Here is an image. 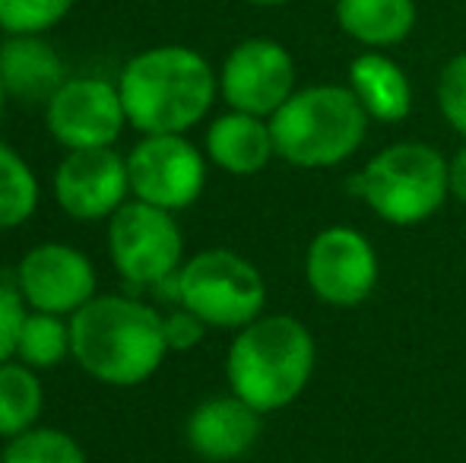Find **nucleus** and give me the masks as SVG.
Masks as SVG:
<instances>
[{
	"label": "nucleus",
	"mask_w": 466,
	"mask_h": 463,
	"mask_svg": "<svg viewBox=\"0 0 466 463\" xmlns=\"http://www.w3.org/2000/svg\"><path fill=\"white\" fill-rule=\"evenodd\" d=\"M117 93L137 134H187L213 112L219 70L187 45H153L121 67Z\"/></svg>",
	"instance_id": "nucleus-1"
},
{
	"label": "nucleus",
	"mask_w": 466,
	"mask_h": 463,
	"mask_svg": "<svg viewBox=\"0 0 466 463\" xmlns=\"http://www.w3.org/2000/svg\"><path fill=\"white\" fill-rule=\"evenodd\" d=\"M166 356L162 311L134 296H96L70 317V358L98 384H147Z\"/></svg>",
	"instance_id": "nucleus-2"
},
{
	"label": "nucleus",
	"mask_w": 466,
	"mask_h": 463,
	"mask_svg": "<svg viewBox=\"0 0 466 463\" xmlns=\"http://www.w3.org/2000/svg\"><path fill=\"white\" fill-rule=\"evenodd\" d=\"M318 365V343L295 315H260L235 330L226 352V384L232 394L270 416L292 407L308 390Z\"/></svg>",
	"instance_id": "nucleus-3"
},
{
	"label": "nucleus",
	"mask_w": 466,
	"mask_h": 463,
	"mask_svg": "<svg viewBox=\"0 0 466 463\" xmlns=\"http://www.w3.org/2000/svg\"><path fill=\"white\" fill-rule=\"evenodd\" d=\"M371 117L350 86L314 83L299 86L270 117L277 159L305 172H324L350 162L369 136Z\"/></svg>",
	"instance_id": "nucleus-4"
},
{
	"label": "nucleus",
	"mask_w": 466,
	"mask_h": 463,
	"mask_svg": "<svg viewBox=\"0 0 466 463\" xmlns=\"http://www.w3.org/2000/svg\"><path fill=\"white\" fill-rule=\"evenodd\" d=\"M356 194L380 223L397 229L422 226L451 197L448 156L422 140L390 143L356 175Z\"/></svg>",
	"instance_id": "nucleus-5"
},
{
	"label": "nucleus",
	"mask_w": 466,
	"mask_h": 463,
	"mask_svg": "<svg viewBox=\"0 0 466 463\" xmlns=\"http://www.w3.org/2000/svg\"><path fill=\"white\" fill-rule=\"evenodd\" d=\"M178 305L207 327L241 330L267 308V279L254 260L228 247H207L181 264Z\"/></svg>",
	"instance_id": "nucleus-6"
},
{
	"label": "nucleus",
	"mask_w": 466,
	"mask_h": 463,
	"mask_svg": "<svg viewBox=\"0 0 466 463\" xmlns=\"http://www.w3.org/2000/svg\"><path fill=\"white\" fill-rule=\"evenodd\" d=\"M108 260L130 286L153 289L185 264V235L175 213L130 197L108 219Z\"/></svg>",
	"instance_id": "nucleus-7"
},
{
	"label": "nucleus",
	"mask_w": 466,
	"mask_h": 463,
	"mask_svg": "<svg viewBox=\"0 0 466 463\" xmlns=\"http://www.w3.org/2000/svg\"><path fill=\"white\" fill-rule=\"evenodd\" d=\"M207 153L187 134H143L127 153L130 197L181 213L207 187Z\"/></svg>",
	"instance_id": "nucleus-8"
},
{
	"label": "nucleus",
	"mask_w": 466,
	"mask_h": 463,
	"mask_svg": "<svg viewBox=\"0 0 466 463\" xmlns=\"http://www.w3.org/2000/svg\"><path fill=\"white\" fill-rule=\"evenodd\" d=\"M380 260L371 238L352 226H327L305 251V283L330 308H356L378 289Z\"/></svg>",
	"instance_id": "nucleus-9"
},
{
	"label": "nucleus",
	"mask_w": 466,
	"mask_h": 463,
	"mask_svg": "<svg viewBox=\"0 0 466 463\" xmlns=\"http://www.w3.org/2000/svg\"><path fill=\"white\" fill-rule=\"evenodd\" d=\"M295 89H299L295 57L277 38H241L222 57L219 96L235 112L273 117Z\"/></svg>",
	"instance_id": "nucleus-10"
},
{
	"label": "nucleus",
	"mask_w": 466,
	"mask_h": 463,
	"mask_svg": "<svg viewBox=\"0 0 466 463\" xmlns=\"http://www.w3.org/2000/svg\"><path fill=\"white\" fill-rule=\"evenodd\" d=\"M45 127L57 146L108 149L121 140L127 124L117 83L102 76H67L45 102Z\"/></svg>",
	"instance_id": "nucleus-11"
},
{
	"label": "nucleus",
	"mask_w": 466,
	"mask_h": 463,
	"mask_svg": "<svg viewBox=\"0 0 466 463\" xmlns=\"http://www.w3.org/2000/svg\"><path fill=\"white\" fill-rule=\"evenodd\" d=\"M96 267L80 247L64 241H42L29 247L16 267V289L29 311L74 317L96 292Z\"/></svg>",
	"instance_id": "nucleus-12"
},
{
	"label": "nucleus",
	"mask_w": 466,
	"mask_h": 463,
	"mask_svg": "<svg viewBox=\"0 0 466 463\" xmlns=\"http://www.w3.org/2000/svg\"><path fill=\"white\" fill-rule=\"evenodd\" d=\"M55 200L70 219L108 223L130 200L127 156L108 149H70L55 168Z\"/></svg>",
	"instance_id": "nucleus-13"
},
{
	"label": "nucleus",
	"mask_w": 466,
	"mask_h": 463,
	"mask_svg": "<svg viewBox=\"0 0 466 463\" xmlns=\"http://www.w3.org/2000/svg\"><path fill=\"white\" fill-rule=\"evenodd\" d=\"M264 432V413L245 403L238 394L207 397L190 409L185 441L200 460L232 463L254 451Z\"/></svg>",
	"instance_id": "nucleus-14"
},
{
	"label": "nucleus",
	"mask_w": 466,
	"mask_h": 463,
	"mask_svg": "<svg viewBox=\"0 0 466 463\" xmlns=\"http://www.w3.org/2000/svg\"><path fill=\"white\" fill-rule=\"evenodd\" d=\"M203 153H207L209 166L235 175V178L260 175L277 159L270 117L235 112V108L216 115L207 127V136H203Z\"/></svg>",
	"instance_id": "nucleus-15"
},
{
	"label": "nucleus",
	"mask_w": 466,
	"mask_h": 463,
	"mask_svg": "<svg viewBox=\"0 0 466 463\" xmlns=\"http://www.w3.org/2000/svg\"><path fill=\"white\" fill-rule=\"evenodd\" d=\"M346 86L374 124H403L412 115V80L387 51H362L352 57Z\"/></svg>",
	"instance_id": "nucleus-16"
},
{
	"label": "nucleus",
	"mask_w": 466,
	"mask_h": 463,
	"mask_svg": "<svg viewBox=\"0 0 466 463\" xmlns=\"http://www.w3.org/2000/svg\"><path fill=\"white\" fill-rule=\"evenodd\" d=\"M0 76L10 99L45 106L67 80V67L45 35H6L0 45Z\"/></svg>",
	"instance_id": "nucleus-17"
},
{
	"label": "nucleus",
	"mask_w": 466,
	"mask_h": 463,
	"mask_svg": "<svg viewBox=\"0 0 466 463\" xmlns=\"http://www.w3.org/2000/svg\"><path fill=\"white\" fill-rule=\"evenodd\" d=\"M333 16L346 38L365 51L403 45L419 23L416 0H333Z\"/></svg>",
	"instance_id": "nucleus-18"
},
{
	"label": "nucleus",
	"mask_w": 466,
	"mask_h": 463,
	"mask_svg": "<svg viewBox=\"0 0 466 463\" xmlns=\"http://www.w3.org/2000/svg\"><path fill=\"white\" fill-rule=\"evenodd\" d=\"M45 409V388L35 368L19 358L0 365V438L10 441L16 435L38 426Z\"/></svg>",
	"instance_id": "nucleus-19"
},
{
	"label": "nucleus",
	"mask_w": 466,
	"mask_h": 463,
	"mask_svg": "<svg viewBox=\"0 0 466 463\" xmlns=\"http://www.w3.org/2000/svg\"><path fill=\"white\" fill-rule=\"evenodd\" d=\"M16 358L35 371H51L70 358V317L25 311Z\"/></svg>",
	"instance_id": "nucleus-20"
},
{
	"label": "nucleus",
	"mask_w": 466,
	"mask_h": 463,
	"mask_svg": "<svg viewBox=\"0 0 466 463\" xmlns=\"http://www.w3.org/2000/svg\"><path fill=\"white\" fill-rule=\"evenodd\" d=\"M38 210V178L13 146L0 143V232L19 229Z\"/></svg>",
	"instance_id": "nucleus-21"
},
{
	"label": "nucleus",
	"mask_w": 466,
	"mask_h": 463,
	"mask_svg": "<svg viewBox=\"0 0 466 463\" xmlns=\"http://www.w3.org/2000/svg\"><path fill=\"white\" fill-rule=\"evenodd\" d=\"M0 463H89V458L70 432L35 426L6 441Z\"/></svg>",
	"instance_id": "nucleus-22"
},
{
	"label": "nucleus",
	"mask_w": 466,
	"mask_h": 463,
	"mask_svg": "<svg viewBox=\"0 0 466 463\" xmlns=\"http://www.w3.org/2000/svg\"><path fill=\"white\" fill-rule=\"evenodd\" d=\"M76 0H0V32L48 35L74 13Z\"/></svg>",
	"instance_id": "nucleus-23"
},
{
	"label": "nucleus",
	"mask_w": 466,
	"mask_h": 463,
	"mask_svg": "<svg viewBox=\"0 0 466 463\" xmlns=\"http://www.w3.org/2000/svg\"><path fill=\"white\" fill-rule=\"evenodd\" d=\"M435 99L448 127L466 140V51L444 61L435 83Z\"/></svg>",
	"instance_id": "nucleus-24"
},
{
	"label": "nucleus",
	"mask_w": 466,
	"mask_h": 463,
	"mask_svg": "<svg viewBox=\"0 0 466 463\" xmlns=\"http://www.w3.org/2000/svg\"><path fill=\"white\" fill-rule=\"evenodd\" d=\"M25 311L29 308H25L16 286L0 283V365L16 358V343L25 321Z\"/></svg>",
	"instance_id": "nucleus-25"
},
{
	"label": "nucleus",
	"mask_w": 466,
	"mask_h": 463,
	"mask_svg": "<svg viewBox=\"0 0 466 463\" xmlns=\"http://www.w3.org/2000/svg\"><path fill=\"white\" fill-rule=\"evenodd\" d=\"M162 330H166L168 352H187V349L200 347L209 327L194 311L181 308V305H172L168 311H162Z\"/></svg>",
	"instance_id": "nucleus-26"
},
{
	"label": "nucleus",
	"mask_w": 466,
	"mask_h": 463,
	"mask_svg": "<svg viewBox=\"0 0 466 463\" xmlns=\"http://www.w3.org/2000/svg\"><path fill=\"white\" fill-rule=\"evenodd\" d=\"M448 185H451V197L466 206V140L448 159Z\"/></svg>",
	"instance_id": "nucleus-27"
},
{
	"label": "nucleus",
	"mask_w": 466,
	"mask_h": 463,
	"mask_svg": "<svg viewBox=\"0 0 466 463\" xmlns=\"http://www.w3.org/2000/svg\"><path fill=\"white\" fill-rule=\"evenodd\" d=\"M6 102H10V93H6V83L0 76V124H4V115H6Z\"/></svg>",
	"instance_id": "nucleus-28"
},
{
	"label": "nucleus",
	"mask_w": 466,
	"mask_h": 463,
	"mask_svg": "<svg viewBox=\"0 0 466 463\" xmlns=\"http://www.w3.org/2000/svg\"><path fill=\"white\" fill-rule=\"evenodd\" d=\"M245 4H251V6H282V4H289V0H245Z\"/></svg>",
	"instance_id": "nucleus-29"
},
{
	"label": "nucleus",
	"mask_w": 466,
	"mask_h": 463,
	"mask_svg": "<svg viewBox=\"0 0 466 463\" xmlns=\"http://www.w3.org/2000/svg\"><path fill=\"white\" fill-rule=\"evenodd\" d=\"M314 463H324V460H314Z\"/></svg>",
	"instance_id": "nucleus-30"
}]
</instances>
